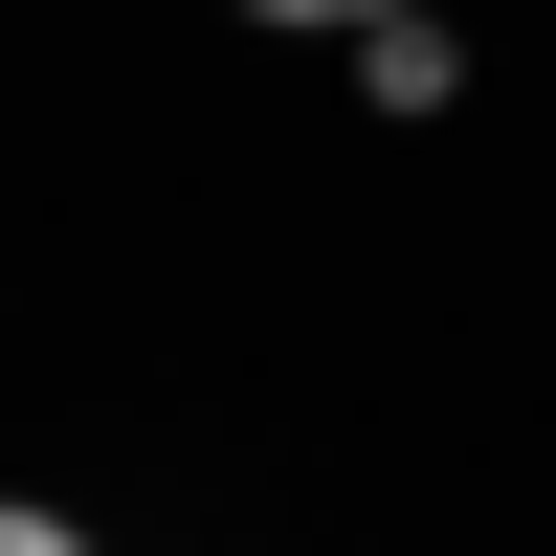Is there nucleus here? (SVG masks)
I'll return each mask as SVG.
<instances>
[{
    "mask_svg": "<svg viewBox=\"0 0 556 556\" xmlns=\"http://www.w3.org/2000/svg\"><path fill=\"white\" fill-rule=\"evenodd\" d=\"M334 67H356V112H379V134H445V112H468V23H445V0H401V23H356Z\"/></svg>",
    "mask_w": 556,
    "mask_h": 556,
    "instance_id": "obj_1",
    "label": "nucleus"
},
{
    "mask_svg": "<svg viewBox=\"0 0 556 556\" xmlns=\"http://www.w3.org/2000/svg\"><path fill=\"white\" fill-rule=\"evenodd\" d=\"M223 23H267V45H356V23H401V0H223Z\"/></svg>",
    "mask_w": 556,
    "mask_h": 556,
    "instance_id": "obj_2",
    "label": "nucleus"
},
{
    "mask_svg": "<svg viewBox=\"0 0 556 556\" xmlns=\"http://www.w3.org/2000/svg\"><path fill=\"white\" fill-rule=\"evenodd\" d=\"M0 556H112V534H89L67 490H0Z\"/></svg>",
    "mask_w": 556,
    "mask_h": 556,
    "instance_id": "obj_3",
    "label": "nucleus"
}]
</instances>
